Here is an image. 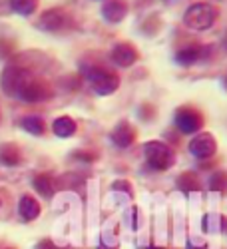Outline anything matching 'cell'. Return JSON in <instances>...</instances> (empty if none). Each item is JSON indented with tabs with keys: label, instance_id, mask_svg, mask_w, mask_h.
<instances>
[{
	"label": "cell",
	"instance_id": "9a60e30c",
	"mask_svg": "<svg viewBox=\"0 0 227 249\" xmlns=\"http://www.w3.org/2000/svg\"><path fill=\"white\" fill-rule=\"evenodd\" d=\"M0 163L10 165V168L20 163V150L16 146H12V143H4V146L0 148Z\"/></svg>",
	"mask_w": 227,
	"mask_h": 249
},
{
	"label": "cell",
	"instance_id": "5bb4252c",
	"mask_svg": "<svg viewBox=\"0 0 227 249\" xmlns=\"http://www.w3.org/2000/svg\"><path fill=\"white\" fill-rule=\"evenodd\" d=\"M52 130L58 138H70V136L76 134V122L70 116H60V118L54 120Z\"/></svg>",
	"mask_w": 227,
	"mask_h": 249
},
{
	"label": "cell",
	"instance_id": "9c48e42d",
	"mask_svg": "<svg viewBox=\"0 0 227 249\" xmlns=\"http://www.w3.org/2000/svg\"><path fill=\"white\" fill-rule=\"evenodd\" d=\"M128 14V2L126 0H108L102 6V16H104L110 24H118L122 22Z\"/></svg>",
	"mask_w": 227,
	"mask_h": 249
},
{
	"label": "cell",
	"instance_id": "8fae6325",
	"mask_svg": "<svg viewBox=\"0 0 227 249\" xmlns=\"http://www.w3.org/2000/svg\"><path fill=\"white\" fill-rule=\"evenodd\" d=\"M112 140H114V143L118 148H130L134 143V140H136V132L128 122H120L116 126V130H114V134H112Z\"/></svg>",
	"mask_w": 227,
	"mask_h": 249
},
{
	"label": "cell",
	"instance_id": "e0dca14e",
	"mask_svg": "<svg viewBox=\"0 0 227 249\" xmlns=\"http://www.w3.org/2000/svg\"><path fill=\"white\" fill-rule=\"evenodd\" d=\"M34 188H36V192L40 194V196H44V197H52V194H54V181H52V178L50 176H36L34 178Z\"/></svg>",
	"mask_w": 227,
	"mask_h": 249
},
{
	"label": "cell",
	"instance_id": "5b68a950",
	"mask_svg": "<svg viewBox=\"0 0 227 249\" xmlns=\"http://www.w3.org/2000/svg\"><path fill=\"white\" fill-rule=\"evenodd\" d=\"M175 126L183 134H197L203 126V118L193 108H179L175 114Z\"/></svg>",
	"mask_w": 227,
	"mask_h": 249
},
{
	"label": "cell",
	"instance_id": "7c38bea8",
	"mask_svg": "<svg viewBox=\"0 0 227 249\" xmlns=\"http://www.w3.org/2000/svg\"><path fill=\"white\" fill-rule=\"evenodd\" d=\"M205 50H208V48L197 46V44H192V46H188V48L179 50L177 56H175V60L179 62V64H183V66H192V64H195V62H199V60L203 58V52H205Z\"/></svg>",
	"mask_w": 227,
	"mask_h": 249
},
{
	"label": "cell",
	"instance_id": "2e32d148",
	"mask_svg": "<svg viewBox=\"0 0 227 249\" xmlns=\"http://www.w3.org/2000/svg\"><path fill=\"white\" fill-rule=\"evenodd\" d=\"M22 128L28 132V134H34V136H42L44 134V120L40 118V116H26L22 118Z\"/></svg>",
	"mask_w": 227,
	"mask_h": 249
},
{
	"label": "cell",
	"instance_id": "6da1fadb",
	"mask_svg": "<svg viewBox=\"0 0 227 249\" xmlns=\"http://www.w3.org/2000/svg\"><path fill=\"white\" fill-rule=\"evenodd\" d=\"M82 72H84L86 80L90 82L92 90L96 94H100V96H110L120 86V76L112 68H108V66H102V64H96V62H90V64Z\"/></svg>",
	"mask_w": 227,
	"mask_h": 249
},
{
	"label": "cell",
	"instance_id": "277c9868",
	"mask_svg": "<svg viewBox=\"0 0 227 249\" xmlns=\"http://www.w3.org/2000/svg\"><path fill=\"white\" fill-rule=\"evenodd\" d=\"M143 152H146V158H148V163L156 170H170L172 165L175 163V154L174 150L168 146V143L163 142H148L146 146H143Z\"/></svg>",
	"mask_w": 227,
	"mask_h": 249
},
{
	"label": "cell",
	"instance_id": "ba28073f",
	"mask_svg": "<svg viewBox=\"0 0 227 249\" xmlns=\"http://www.w3.org/2000/svg\"><path fill=\"white\" fill-rule=\"evenodd\" d=\"M50 96H52V90H50V86L46 84V82L32 78V80H30V84L22 90V94H20L18 98H20V100H24V102H30V104H38V102L48 100Z\"/></svg>",
	"mask_w": 227,
	"mask_h": 249
},
{
	"label": "cell",
	"instance_id": "ac0fdd59",
	"mask_svg": "<svg viewBox=\"0 0 227 249\" xmlns=\"http://www.w3.org/2000/svg\"><path fill=\"white\" fill-rule=\"evenodd\" d=\"M10 8L22 16H30L38 8V0H10Z\"/></svg>",
	"mask_w": 227,
	"mask_h": 249
},
{
	"label": "cell",
	"instance_id": "ffe728a7",
	"mask_svg": "<svg viewBox=\"0 0 227 249\" xmlns=\"http://www.w3.org/2000/svg\"><path fill=\"white\" fill-rule=\"evenodd\" d=\"M223 86H225V88H227V76H225V80H223Z\"/></svg>",
	"mask_w": 227,
	"mask_h": 249
},
{
	"label": "cell",
	"instance_id": "7a4b0ae2",
	"mask_svg": "<svg viewBox=\"0 0 227 249\" xmlns=\"http://www.w3.org/2000/svg\"><path fill=\"white\" fill-rule=\"evenodd\" d=\"M217 18V10L215 6H211L210 2H195L192 4L183 14V24L192 28V30H208L213 26Z\"/></svg>",
	"mask_w": 227,
	"mask_h": 249
},
{
	"label": "cell",
	"instance_id": "8992f818",
	"mask_svg": "<svg viewBox=\"0 0 227 249\" xmlns=\"http://www.w3.org/2000/svg\"><path fill=\"white\" fill-rule=\"evenodd\" d=\"M70 24V16L66 14V10L62 8H50L46 12H42L38 20V26L42 30H50V32H56V30H62Z\"/></svg>",
	"mask_w": 227,
	"mask_h": 249
},
{
	"label": "cell",
	"instance_id": "30bf717a",
	"mask_svg": "<svg viewBox=\"0 0 227 249\" xmlns=\"http://www.w3.org/2000/svg\"><path fill=\"white\" fill-rule=\"evenodd\" d=\"M112 60H114L116 66L128 68V66H132L134 62L138 60V50H136L132 44H128V42H122V44L114 46V50H112Z\"/></svg>",
	"mask_w": 227,
	"mask_h": 249
},
{
	"label": "cell",
	"instance_id": "3957f363",
	"mask_svg": "<svg viewBox=\"0 0 227 249\" xmlns=\"http://www.w3.org/2000/svg\"><path fill=\"white\" fill-rule=\"evenodd\" d=\"M34 76L26 70V68H20V66H8L2 76H0V84H2V90L8 94V96H14L18 98L22 94V90L30 84V80Z\"/></svg>",
	"mask_w": 227,
	"mask_h": 249
},
{
	"label": "cell",
	"instance_id": "d6986e66",
	"mask_svg": "<svg viewBox=\"0 0 227 249\" xmlns=\"http://www.w3.org/2000/svg\"><path fill=\"white\" fill-rule=\"evenodd\" d=\"M38 249H56V247H54L50 241H42V243H40V247H38Z\"/></svg>",
	"mask_w": 227,
	"mask_h": 249
},
{
	"label": "cell",
	"instance_id": "52a82bcc",
	"mask_svg": "<svg viewBox=\"0 0 227 249\" xmlns=\"http://www.w3.org/2000/svg\"><path fill=\"white\" fill-rule=\"evenodd\" d=\"M190 150L195 158L199 160H210L211 156H215L217 152V143H215V138L208 132H203V134H197L192 143H190Z\"/></svg>",
	"mask_w": 227,
	"mask_h": 249
},
{
	"label": "cell",
	"instance_id": "4fadbf2b",
	"mask_svg": "<svg viewBox=\"0 0 227 249\" xmlns=\"http://www.w3.org/2000/svg\"><path fill=\"white\" fill-rule=\"evenodd\" d=\"M18 212L26 221H32L40 215V203L32 196H22L20 197V203H18Z\"/></svg>",
	"mask_w": 227,
	"mask_h": 249
}]
</instances>
